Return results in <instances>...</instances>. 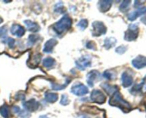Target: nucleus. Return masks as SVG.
Segmentation results:
<instances>
[{
    "label": "nucleus",
    "mask_w": 146,
    "mask_h": 118,
    "mask_svg": "<svg viewBox=\"0 0 146 118\" xmlns=\"http://www.w3.org/2000/svg\"><path fill=\"white\" fill-rule=\"evenodd\" d=\"M109 104L112 106L118 107L121 110L125 112H128L132 109L131 105L123 98L122 95L120 93L119 91H117L113 95V96L111 97L109 100Z\"/></svg>",
    "instance_id": "nucleus-1"
},
{
    "label": "nucleus",
    "mask_w": 146,
    "mask_h": 118,
    "mask_svg": "<svg viewBox=\"0 0 146 118\" xmlns=\"http://www.w3.org/2000/svg\"><path fill=\"white\" fill-rule=\"evenodd\" d=\"M71 25H72L71 18L66 14V15H64L58 22L54 24L53 28L57 34L61 35L65 31H68L71 28Z\"/></svg>",
    "instance_id": "nucleus-2"
},
{
    "label": "nucleus",
    "mask_w": 146,
    "mask_h": 118,
    "mask_svg": "<svg viewBox=\"0 0 146 118\" xmlns=\"http://www.w3.org/2000/svg\"><path fill=\"white\" fill-rule=\"evenodd\" d=\"M139 34V28L137 24H131L128 26V30L125 32L124 39L127 41H135Z\"/></svg>",
    "instance_id": "nucleus-3"
},
{
    "label": "nucleus",
    "mask_w": 146,
    "mask_h": 118,
    "mask_svg": "<svg viewBox=\"0 0 146 118\" xmlns=\"http://www.w3.org/2000/svg\"><path fill=\"white\" fill-rule=\"evenodd\" d=\"M92 34L94 36H101V35H104L107 31L106 27L101 21H94L92 24Z\"/></svg>",
    "instance_id": "nucleus-4"
},
{
    "label": "nucleus",
    "mask_w": 146,
    "mask_h": 118,
    "mask_svg": "<svg viewBox=\"0 0 146 118\" xmlns=\"http://www.w3.org/2000/svg\"><path fill=\"white\" fill-rule=\"evenodd\" d=\"M71 92L77 96H83L88 92V89L86 85L81 82H76L71 88Z\"/></svg>",
    "instance_id": "nucleus-5"
},
{
    "label": "nucleus",
    "mask_w": 146,
    "mask_h": 118,
    "mask_svg": "<svg viewBox=\"0 0 146 118\" xmlns=\"http://www.w3.org/2000/svg\"><path fill=\"white\" fill-rule=\"evenodd\" d=\"M91 100L94 102L103 104L106 100V96L99 90H94L91 94Z\"/></svg>",
    "instance_id": "nucleus-6"
},
{
    "label": "nucleus",
    "mask_w": 146,
    "mask_h": 118,
    "mask_svg": "<svg viewBox=\"0 0 146 118\" xmlns=\"http://www.w3.org/2000/svg\"><path fill=\"white\" fill-rule=\"evenodd\" d=\"M76 66L78 69L81 71H84L88 67H89L91 64V57L89 55H84L80 58L78 61L76 62Z\"/></svg>",
    "instance_id": "nucleus-7"
},
{
    "label": "nucleus",
    "mask_w": 146,
    "mask_h": 118,
    "mask_svg": "<svg viewBox=\"0 0 146 118\" xmlns=\"http://www.w3.org/2000/svg\"><path fill=\"white\" fill-rule=\"evenodd\" d=\"M23 106H24V109L29 112H34V111L37 110L39 107V104L37 102L36 100L31 99L27 101V102L23 103Z\"/></svg>",
    "instance_id": "nucleus-8"
},
{
    "label": "nucleus",
    "mask_w": 146,
    "mask_h": 118,
    "mask_svg": "<svg viewBox=\"0 0 146 118\" xmlns=\"http://www.w3.org/2000/svg\"><path fill=\"white\" fill-rule=\"evenodd\" d=\"M132 65L137 69H142L146 66V57L139 55L132 61Z\"/></svg>",
    "instance_id": "nucleus-9"
},
{
    "label": "nucleus",
    "mask_w": 146,
    "mask_h": 118,
    "mask_svg": "<svg viewBox=\"0 0 146 118\" xmlns=\"http://www.w3.org/2000/svg\"><path fill=\"white\" fill-rule=\"evenodd\" d=\"M145 14H146V7H140V8H138L135 11H133L130 13L128 15V18L129 21H135L138 17L144 15Z\"/></svg>",
    "instance_id": "nucleus-10"
},
{
    "label": "nucleus",
    "mask_w": 146,
    "mask_h": 118,
    "mask_svg": "<svg viewBox=\"0 0 146 118\" xmlns=\"http://www.w3.org/2000/svg\"><path fill=\"white\" fill-rule=\"evenodd\" d=\"M101 77V74L97 71H92L87 75V82L90 87L94 85V81L98 80V78Z\"/></svg>",
    "instance_id": "nucleus-11"
},
{
    "label": "nucleus",
    "mask_w": 146,
    "mask_h": 118,
    "mask_svg": "<svg viewBox=\"0 0 146 118\" xmlns=\"http://www.w3.org/2000/svg\"><path fill=\"white\" fill-rule=\"evenodd\" d=\"M10 31L13 35L16 36L18 38L23 36L25 34V29L24 28V27L19 25V24H13L11 26Z\"/></svg>",
    "instance_id": "nucleus-12"
},
{
    "label": "nucleus",
    "mask_w": 146,
    "mask_h": 118,
    "mask_svg": "<svg viewBox=\"0 0 146 118\" xmlns=\"http://www.w3.org/2000/svg\"><path fill=\"white\" fill-rule=\"evenodd\" d=\"M57 41L54 38H51V39L48 40L45 43L44 45V49L43 51L46 53H51L53 52L54 46L57 44Z\"/></svg>",
    "instance_id": "nucleus-13"
},
{
    "label": "nucleus",
    "mask_w": 146,
    "mask_h": 118,
    "mask_svg": "<svg viewBox=\"0 0 146 118\" xmlns=\"http://www.w3.org/2000/svg\"><path fill=\"white\" fill-rule=\"evenodd\" d=\"M24 23L27 26V30L31 31V32L36 33L40 30V26L37 23L31 21L30 20H25V21H24Z\"/></svg>",
    "instance_id": "nucleus-14"
},
{
    "label": "nucleus",
    "mask_w": 146,
    "mask_h": 118,
    "mask_svg": "<svg viewBox=\"0 0 146 118\" xmlns=\"http://www.w3.org/2000/svg\"><path fill=\"white\" fill-rule=\"evenodd\" d=\"M121 80H122V85L124 88H128L133 82V77L131 75H129L127 72H124L122 74Z\"/></svg>",
    "instance_id": "nucleus-15"
},
{
    "label": "nucleus",
    "mask_w": 146,
    "mask_h": 118,
    "mask_svg": "<svg viewBox=\"0 0 146 118\" xmlns=\"http://www.w3.org/2000/svg\"><path fill=\"white\" fill-rule=\"evenodd\" d=\"M101 86L104 88V90H105L108 95H113L115 92L119 91L118 90L119 88H118V86H116V85H111L108 83H103L101 84Z\"/></svg>",
    "instance_id": "nucleus-16"
},
{
    "label": "nucleus",
    "mask_w": 146,
    "mask_h": 118,
    "mask_svg": "<svg viewBox=\"0 0 146 118\" xmlns=\"http://www.w3.org/2000/svg\"><path fill=\"white\" fill-rule=\"evenodd\" d=\"M112 1H100V11L101 12H106L107 11L111 9V6H112Z\"/></svg>",
    "instance_id": "nucleus-17"
},
{
    "label": "nucleus",
    "mask_w": 146,
    "mask_h": 118,
    "mask_svg": "<svg viewBox=\"0 0 146 118\" xmlns=\"http://www.w3.org/2000/svg\"><path fill=\"white\" fill-rule=\"evenodd\" d=\"M58 98V96L56 93H54V92H47L45 93L46 101L49 102V103H54V102H56Z\"/></svg>",
    "instance_id": "nucleus-18"
},
{
    "label": "nucleus",
    "mask_w": 146,
    "mask_h": 118,
    "mask_svg": "<svg viewBox=\"0 0 146 118\" xmlns=\"http://www.w3.org/2000/svg\"><path fill=\"white\" fill-rule=\"evenodd\" d=\"M40 61H41V55L36 54V55H33L31 59L29 58L28 60V65H29V67L36 66V65H38V64H39Z\"/></svg>",
    "instance_id": "nucleus-19"
},
{
    "label": "nucleus",
    "mask_w": 146,
    "mask_h": 118,
    "mask_svg": "<svg viewBox=\"0 0 146 118\" xmlns=\"http://www.w3.org/2000/svg\"><path fill=\"white\" fill-rule=\"evenodd\" d=\"M117 41L115 38L113 37H109V38H106L104 41V47L106 49H110V48H113L114 45L116 44Z\"/></svg>",
    "instance_id": "nucleus-20"
},
{
    "label": "nucleus",
    "mask_w": 146,
    "mask_h": 118,
    "mask_svg": "<svg viewBox=\"0 0 146 118\" xmlns=\"http://www.w3.org/2000/svg\"><path fill=\"white\" fill-rule=\"evenodd\" d=\"M55 64H56L55 59L51 58V57H48V58H44V60L43 61V65L46 68H52Z\"/></svg>",
    "instance_id": "nucleus-21"
},
{
    "label": "nucleus",
    "mask_w": 146,
    "mask_h": 118,
    "mask_svg": "<svg viewBox=\"0 0 146 118\" xmlns=\"http://www.w3.org/2000/svg\"><path fill=\"white\" fill-rule=\"evenodd\" d=\"M0 115L4 118H9L10 111L8 105H3L0 107Z\"/></svg>",
    "instance_id": "nucleus-22"
},
{
    "label": "nucleus",
    "mask_w": 146,
    "mask_h": 118,
    "mask_svg": "<svg viewBox=\"0 0 146 118\" xmlns=\"http://www.w3.org/2000/svg\"><path fill=\"white\" fill-rule=\"evenodd\" d=\"M71 82V79L70 78H67L66 80L65 83L63 84V85H58L56 83H51V88L54 90H64L67 85L69 84V82Z\"/></svg>",
    "instance_id": "nucleus-23"
},
{
    "label": "nucleus",
    "mask_w": 146,
    "mask_h": 118,
    "mask_svg": "<svg viewBox=\"0 0 146 118\" xmlns=\"http://www.w3.org/2000/svg\"><path fill=\"white\" fill-rule=\"evenodd\" d=\"M142 89H143V83L142 82H141L140 84H136L135 85H134V86L131 88L130 92H131V93L133 94V95H135V94H138L140 92H141Z\"/></svg>",
    "instance_id": "nucleus-24"
},
{
    "label": "nucleus",
    "mask_w": 146,
    "mask_h": 118,
    "mask_svg": "<svg viewBox=\"0 0 146 118\" xmlns=\"http://www.w3.org/2000/svg\"><path fill=\"white\" fill-rule=\"evenodd\" d=\"M88 22L86 19H81L79 22L77 24V26L81 30V31H84L88 26Z\"/></svg>",
    "instance_id": "nucleus-25"
},
{
    "label": "nucleus",
    "mask_w": 146,
    "mask_h": 118,
    "mask_svg": "<svg viewBox=\"0 0 146 118\" xmlns=\"http://www.w3.org/2000/svg\"><path fill=\"white\" fill-rule=\"evenodd\" d=\"M38 38H39V36H38L33 35V34L30 35L29 36V38H28L29 45H34L36 42H37V41H38Z\"/></svg>",
    "instance_id": "nucleus-26"
},
{
    "label": "nucleus",
    "mask_w": 146,
    "mask_h": 118,
    "mask_svg": "<svg viewBox=\"0 0 146 118\" xmlns=\"http://www.w3.org/2000/svg\"><path fill=\"white\" fill-rule=\"evenodd\" d=\"M131 1H123L122 2V4L120 5L119 9L120 11H124L127 9L129 7L130 4H131Z\"/></svg>",
    "instance_id": "nucleus-27"
},
{
    "label": "nucleus",
    "mask_w": 146,
    "mask_h": 118,
    "mask_svg": "<svg viewBox=\"0 0 146 118\" xmlns=\"http://www.w3.org/2000/svg\"><path fill=\"white\" fill-rule=\"evenodd\" d=\"M69 99H68V97L66 95H63L62 96H61V101H60V103H61V105H68V104H69Z\"/></svg>",
    "instance_id": "nucleus-28"
},
{
    "label": "nucleus",
    "mask_w": 146,
    "mask_h": 118,
    "mask_svg": "<svg viewBox=\"0 0 146 118\" xmlns=\"http://www.w3.org/2000/svg\"><path fill=\"white\" fill-rule=\"evenodd\" d=\"M126 51H127V47L125 46V45H121V46L118 47V48L115 49V52H116L117 53L120 54V55L123 54Z\"/></svg>",
    "instance_id": "nucleus-29"
},
{
    "label": "nucleus",
    "mask_w": 146,
    "mask_h": 118,
    "mask_svg": "<svg viewBox=\"0 0 146 118\" xmlns=\"http://www.w3.org/2000/svg\"><path fill=\"white\" fill-rule=\"evenodd\" d=\"M19 115L21 118H29L30 113L27 110H21L19 112Z\"/></svg>",
    "instance_id": "nucleus-30"
},
{
    "label": "nucleus",
    "mask_w": 146,
    "mask_h": 118,
    "mask_svg": "<svg viewBox=\"0 0 146 118\" xmlns=\"http://www.w3.org/2000/svg\"><path fill=\"white\" fill-rule=\"evenodd\" d=\"M7 44L10 48H13L15 45V40L12 38H9L7 41Z\"/></svg>",
    "instance_id": "nucleus-31"
},
{
    "label": "nucleus",
    "mask_w": 146,
    "mask_h": 118,
    "mask_svg": "<svg viewBox=\"0 0 146 118\" xmlns=\"http://www.w3.org/2000/svg\"><path fill=\"white\" fill-rule=\"evenodd\" d=\"M86 47L89 49H92V50H96V45L94 41H88V43L86 44Z\"/></svg>",
    "instance_id": "nucleus-32"
},
{
    "label": "nucleus",
    "mask_w": 146,
    "mask_h": 118,
    "mask_svg": "<svg viewBox=\"0 0 146 118\" xmlns=\"http://www.w3.org/2000/svg\"><path fill=\"white\" fill-rule=\"evenodd\" d=\"M7 29L5 26L0 27V38H3L7 35Z\"/></svg>",
    "instance_id": "nucleus-33"
},
{
    "label": "nucleus",
    "mask_w": 146,
    "mask_h": 118,
    "mask_svg": "<svg viewBox=\"0 0 146 118\" xmlns=\"http://www.w3.org/2000/svg\"><path fill=\"white\" fill-rule=\"evenodd\" d=\"M103 75H104V78H106V79L111 80L113 78V74L112 73H111L110 71H105V72L104 73V74H103Z\"/></svg>",
    "instance_id": "nucleus-34"
},
{
    "label": "nucleus",
    "mask_w": 146,
    "mask_h": 118,
    "mask_svg": "<svg viewBox=\"0 0 146 118\" xmlns=\"http://www.w3.org/2000/svg\"><path fill=\"white\" fill-rule=\"evenodd\" d=\"M12 110L14 113L19 114V112L21 111V109H20V107H19L18 106H14L12 107Z\"/></svg>",
    "instance_id": "nucleus-35"
},
{
    "label": "nucleus",
    "mask_w": 146,
    "mask_h": 118,
    "mask_svg": "<svg viewBox=\"0 0 146 118\" xmlns=\"http://www.w3.org/2000/svg\"><path fill=\"white\" fill-rule=\"evenodd\" d=\"M142 83H143V88L146 89V76L143 78V80Z\"/></svg>",
    "instance_id": "nucleus-36"
},
{
    "label": "nucleus",
    "mask_w": 146,
    "mask_h": 118,
    "mask_svg": "<svg viewBox=\"0 0 146 118\" xmlns=\"http://www.w3.org/2000/svg\"><path fill=\"white\" fill-rule=\"evenodd\" d=\"M141 21H142L143 23H145V24H146V16H145V17H143V18L142 19H141Z\"/></svg>",
    "instance_id": "nucleus-37"
},
{
    "label": "nucleus",
    "mask_w": 146,
    "mask_h": 118,
    "mask_svg": "<svg viewBox=\"0 0 146 118\" xmlns=\"http://www.w3.org/2000/svg\"><path fill=\"white\" fill-rule=\"evenodd\" d=\"M39 118H48V117H47L46 116H44V115H41V116L39 117Z\"/></svg>",
    "instance_id": "nucleus-38"
},
{
    "label": "nucleus",
    "mask_w": 146,
    "mask_h": 118,
    "mask_svg": "<svg viewBox=\"0 0 146 118\" xmlns=\"http://www.w3.org/2000/svg\"><path fill=\"white\" fill-rule=\"evenodd\" d=\"M3 22V19H2V18H1V17H0V24H1V23Z\"/></svg>",
    "instance_id": "nucleus-39"
}]
</instances>
